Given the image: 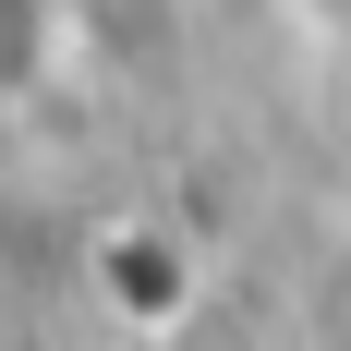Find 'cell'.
<instances>
[{"instance_id": "6da1fadb", "label": "cell", "mask_w": 351, "mask_h": 351, "mask_svg": "<svg viewBox=\"0 0 351 351\" xmlns=\"http://www.w3.org/2000/svg\"><path fill=\"white\" fill-rule=\"evenodd\" d=\"M49 73V0H0V109Z\"/></svg>"}]
</instances>
